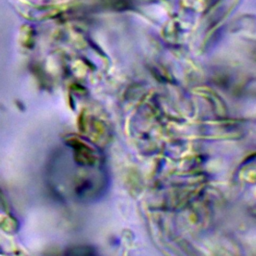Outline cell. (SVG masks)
I'll use <instances>...</instances> for the list:
<instances>
[{
	"label": "cell",
	"instance_id": "1",
	"mask_svg": "<svg viewBox=\"0 0 256 256\" xmlns=\"http://www.w3.org/2000/svg\"><path fill=\"white\" fill-rule=\"evenodd\" d=\"M67 256H96L95 252L89 248V247H75L71 250H69Z\"/></svg>",
	"mask_w": 256,
	"mask_h": 256
}]
</instances>
